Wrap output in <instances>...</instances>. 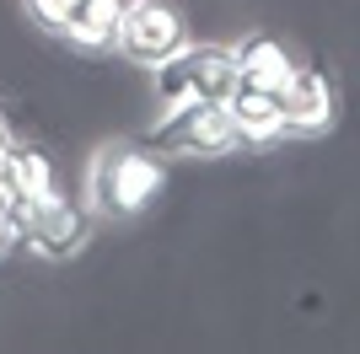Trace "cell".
I'll list each match as a JSON object with an SVG mask.
<instances>
[{"mask_svg":"<svg viewBox=\"0 0 360 354\" xmlns=\"http://www.w3.org/2000/svg\"><path fill=\"white\" fill-rule=\"evenodd\" d=\"M167 193V162L156 145L108 140L86 162V209L97 221H140Z\"/></svg>","mask_w":360,"mask_h":354,"instance_id":"cell-1","label":"cell"},{"mask_svg":"<svg viewBox=\"0 0 360 354\" xmlns=\"http://www.w3.org/2000/svg\"><path fill=\"white\" fill-rule=\"evenodd\" d=\"M242 86V65L231 44H188L172 59H162L150 70V97L156 113H183L194 103H231V91Z\"/></svg>","mask_w":360,"mask_h":354,"instance_id":"cell-2","label":"cell"},{"mask_svg":"<svg viewBox=\"0 0 360 354\" xmlns=\"http://www.w3.org/2000/svg\"><path fill=\"white\" fill-rule=\"evenodd\" d=\"M91 215L86 204H75L65 188L44 193V199H16L11 204V225H16V247H27L32 258L65 263L91 242Z\"/></svg>","mask_w":360,"mask_h":354,"instance_id":"cell-3","label":"cell"},{"mask_svg":"<svg viewBox=\"0 0 360 354\" xmlns=\"http://www.w3.org/2000/svg\"><path fill=\"white\" fill-rule=\"evenodd\" d=\"M146 145L167 150V156H194V162H221V156H237L242 134L237 118L226 103H194L183 113H162L146 129Z\"/></svg>","mask_w":360,"mask_h":354,"instance_id":"cell-4","label":"cell"},{"mask_svg":"<svg viewBox=\"0 0 360 354\" xmlns=\"http://www.w3.org/2000/svg\"><path fill=\"white\" fill-rule=\"evenodd\" d=\"M183 44H188V16H183L178 0H129L124 22H119V38H113V54H124V65L156 70Z\"/></svg>","mask_w":360,"mask_h":354,"instance_id":"cell-5","label":"cell"},{"mask_svg":"<svg viewBox=\"0 0 360 354\" xmlns=\"http://www.w3.org/2000/svg\"><path fill=\"white\" fill-rule=\"evenodd\" d=\"M280 107H285V129L296 140L328 134L339 124V86L323 65H296V75L280 86Z\"/></svg>","mask_w":360,"mask_h":354,"instance_id":"cell-6","label":"cell"},{"mask_svg":"<svg viewBox=\"0 0 360 354\" xmlns=\"http://www.w3.org/2000/svg\"><path fill=\"white\" fill-rule=\"evenodd\" d=\"M231 118H237V134H242V150H274L280 140H290L285 129V107H280V91H258L242 81L231 91Z\"/></svg>","mask_w":360,"mask_h":354,"instance_id":"cell-7","label":"cell"},{"mask_svg":"<svg viewBox=\"0 0 360 354\" xmlns=\"http://www.w3.org/2000/svg\"><path fill=\"white\" fill-rule=\"evenodd\" d=\"M231 48H237L242 81H248V86H258V91H280L290 75H296V65H301L280 32H242Z\"/></svg>","mask_w":360,"mask_h":354,"instance_id":"cell-8","label":"cell"},{"mask_svg":"<svg viewBox=\"0 0 360 354\" xmlns=\"http://www.w3.org/2000/svg\"><path fill=\"white\" fill-rule=\"evenodd\" d=\"M124 6L129 0H75V11L60 22V44H70L75 54H113V38H119Z\"/></svg>","mask_w":360,"mask_h":354,"instance_id":"cell-9","label":"cell"},{"mask_svg":"<svg viewBox=\"0 0 360 354\" xmlns=\"http://www.w3.org/2000/svg\"><path fill=\"white\" fill-rule=\"evenodd\" d=\"M6 188H11V199H44V193L65 188L60 166H54V156H49V145H38V140H16L11 162H6Z\"/></svg>","mask_w":360,"mask_h":354,"instance_id":"cell-10","label":"cell"},{"mask_svg":"<svg viewBox=\"0 0 360 354\" xmlns=\"http://www.w3.org/2000/svg\"><path fill=\"white\" fill-rule=\"evenodd\" d=\"M22 11H27L44 32H60V22L75 11V0H22Z\"/></svg>","mask_w":360,"mask_h":354,"instance_id":"cell-11","label":"cell"},{"mask_svg":"<svg viewBox=\"0 0 360 354\" xmlns=\"http://www.w3.org/2000/svg\"><path fill=\"white\" fill-rule=\"evenodd\" d=\"M16 140H22V134L11 129V118L0 113V183H6V162H11V150H16Z\"/></svg>","mask_w":360,"mask_h":354,"instance_id":"cell-12","label":"cell"}]
</instances>
